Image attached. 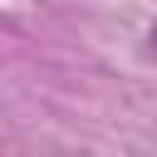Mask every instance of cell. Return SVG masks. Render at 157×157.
I'll return each mask as SVG.
<instances>
[{"instance_id": "6da1fadb", "label": "cell", "mask_w": 157, "mask_h": 157, "mask_svg": "<svg viewBox=\"0 0 157 157\" xmlns=\"http://www.w3.org/2000/svg\"><path fill=\"white\" fill-rule=\"evenodd\" d=\"M147 49H152V54H157V29H152V34H147Z\"/></svg>"}]
</instances>
